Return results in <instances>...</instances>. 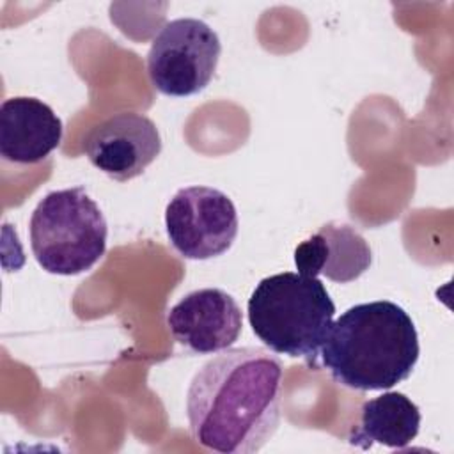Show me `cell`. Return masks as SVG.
<instances>
[{
  "label": "cell",
  "instance_id": "1",
  "mask_svg": "<svg viewBox=\"0 0 454 454\" xmlns=\"http://www.w3.org/2000/svg\"><path fill=\"white\" fill-rule=\"evenodd\" d=\"M282 360L264 348H227L192 378L186 417L192 438L222 454L262 449L280 424Z\"/></svg>",
  "mask_w": 454,
  "mask_h": 454
},
{
  "label": "cell",
  "instance_id": "2",
  "mask_svg": "<svg viewBox=\"0 0 454 454\" xmlns=\"http://www.w3.org/2000/svg\"><path fill=\"white\" fill-rule=\"evenodd\" d=\"M420 346L410 314L394 301L358 303L326 333L319 356L332 380L351 390H387L415 369Z\"/></svg>",
  "mask_w": 454,
  "mask_h": 454
},
{
  "label": "cell",
  "instance_id": "3",
  "mask_svg": "<svg viewBox=\"0 0 454 454\" xmlns=\"http://www.w3.org/2000/svg\"><path fill=\"white\" fill-rule=\"evenodd\" d=\"M247 312L252 332L271 351L316 365L335 303L317 277L284 271L255 286Z\"/></svg>",
  "mask_w": 454,
  "mask_h": 454
},
{
  "label": "cell",
  "instance_id": "4",
  "mask_svg": "<svg viewBox=\"0 0 454 454\" xmlns=\"http://www.w3.org/2000/svg\"><path fill=\"white\" fill-rule=\"evenodd\" d=\"M30 248L53 275L89 271L106 252L108 225L83 186L44 195L30 216Z\"/></svg>",
  "mask_w": 454,
  "mask_h": 454
},
{
  "label": "cell",
  "instance_id": "5",
  "mask_svg": "<svg viewBox=\"0 0 454 454\" xmlns=\"http://www.w3.org/2000/svg\"><path fill=\"white\" fill-rule=\"evenodd\" d=\"M220 53V37L206 21L172 20L163 25L147 51L151 85L165 96H193L213 80Z\"/></svg>",
  "mask_w": 454,
  "mask_h": 454
},
{
  "label": "cell",
  "instance_id": "6",
  "mask_svg": "<svg viewBox=\"0 0 454 454\" xmlns=\"http://www.w3.org/2000/svg\"><path fill=\"white\" fill-rule=\"evenodd\" d=\"M234 202L218 188L186 186L165 207L170 245L184 257L206 261L225 254L238 236Z\"/></svg>",
  "mask_w": 454,
  "mask_h": 454
},
{
  "label": "cell",
  "instance_id": "7",
  "mask_svg": "<svg viewBox=\"0 0 454 454\" xmlns=\"http://www.w3.org/2000/svg\"><path fill=\"white\" fill-rule=\"evenodd\" d=\"M160 153L161 137L156 124L137 112L110 115L85 138L89 161L119 183L140 176Z\"/></svg>",
  "mask_w": 454,
  "mask_h": 454
},
{
  "label": "cell",
  "instance_id": "8",
  "mask_svg": "<svg viewBox=\"0 0 454 454\" xmlns=\"http://www.w3.org/2000/svg\"><path fill=\"white\" fill-rule=\"evenodd\" d=\"M172 337L199 355H215L231 348L243 328L236 300L218 287H202L183 296L168 312Z\"/></svg>",
  "mask_w": 454,
  "mask_h": 454
},
{
  "label": "cell",
  "instance_id": "9",
  "mask_svg": "<svg viewBox=\"0 0 454 454\" xmlns=\"http://www.w3.org/2000/svg\"><path fill=\"white\" fill-rule=\"evenodd\" d=\"M62 131L60 117L37 98L14 96L0 105V154L5 161H43L60 145Z\"/></svg>",
  "mask_w": 454,
  "mask_h": 454
},
{
  "label": "cell",
  "instance_id": "10",
  "mask_svg": "<svg viewBox=\"0 0 454 454\" xmlns=\"http://www.w3.org/2000/svg\"><path fill=\"white\" fill-rule=\"evenodd\" d=\"M372 262V250L365 238L351 225L328 222L294 248L298 273L326 277L348 284L362 277Z\"/></svg>",
  "mask_w": 454,
  "mask_h": 454
},
{
  "label": "cell",
  "instance_id": "11",
  "mask_svg": "<svg viewBox=\"0 0 454 454\" xmlns=\"http://www.w3.org/2000/svg\"><path fill=\"white\" fill-rule=\"evenodd\" d=\"M420 410L403 392H385L369 399L360 408V422L351 429L348 442L364 450L374 443L404 449L420 429Z\"/></svg>",
  "mask_w": 454,
  "mask_h": 454
}]
</instances>
